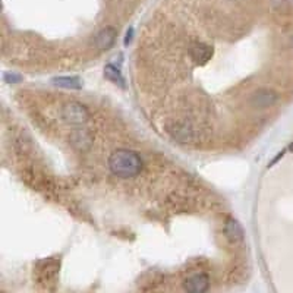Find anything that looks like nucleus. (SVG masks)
<instances>
[{
  "mask_svg": "<svg viewBox=\"0 0 293 293\" xmlns=\"http://www.w3.org/2000/svg\"><path fill=\"white\" fill-rule=\"evenodd\" d=\"M144 163L141 157L131 150H116L109 157V169L118 178H135L142 172Z\"/></svg>",
  "mask_w": 293,
  "mask_h": 293,
  "instance_id": "f257e3e1",
  "label": "nucleus"
},
{
  "mask_svg": "<svg viewBox=\"0 0 293 293\" xmlns=\"http://www.w3.org/2000/svg\"><path fill=\"white\" fill-rule=\"evenodd\" d=\"M61 114L62 119L71 125H81L84 122L88 121V118H90L88 109L78 101H69L66 104H63Z\"/></svg>",
  "mask_w": 293,
  "mask_h": 293,
  "instance_id": "f03ea898",
  "label": "nucleus"
},
{
  "mask_svg": "<svg viewBox=\"0 0 293 293\" xmlns=\"http://www.w3.org/2000/svg\"><path fill=\"white\" fill-rule=\"evenodd\" d=\"M279 100V95L273 91V90H268V88H260L253 92L249 99L251 106L255 109H267V107H271Z\"/></svg>",
  "mask_w": 293,
  "mask_h": 293,
  "instance_id": "7ed1b4c3",
  "label": "nucleus"
},
{
  "mask_svg": "<svg viewBox=\"0 0 293 293\" xmlns=\"http://www.w3.org/2000/svg\"><path fill=\"white\" fill-rule=\"evenodd\" d=\"M212 53L214 51H212L211 46L201 43V41H193L189 46V56L200 66H204V65H207L208 62L211 61Z\"/></svg>",
  "mask_w": 293,
  "mask_h": 293,
  "instance_id": "20e7f679",
  "label": "nucleus"
},
{
  "mask_svg": "<svg viewBox=\"0 0 293 293\" xmlns=\"http://www.w3.org/2000/svg\"><path fill=\"white\" fill-rule=\"evenodd\" d=\"M169 132L176 141L179 142H192L195 138V129L191 123L186 122H176L169 128Z\"/></svg>",
  "mask_w": 293,
  "mask_h": 293,
  "instance_id": "39448f33",
  "label": "nucleus"
},
{
  "mask_svg": "<svg viewBox=\"0 0 293 293\" xmlns=\"http://www.w3.org/2000/svg\"><path fill=\"white\" fill-rule=\"evenodd\" d=\"M210 286V279L204 273L193 274L185 280V289L191 293H204Z\"/></svg>",
  "mask_w": 293,
  "mask_h": 293,
  "instance_id": "423d86ee",
  "label": "nucleus"
},
{
  "mask_svg": "<svg viewBox=\"0 0 293 293\" xmlns=\"http://www.w3.org/2000/svg\"><path fill=\"white\" fill-rule=\"evenodd\" d=\"M224 235L232 243H241L245 239L242 226L235 219H227L224 223Z\"/></svg>",
  "mask_w": 293,
  "mask_h": 293,
  "instance_id": "0eeeda50",
  "label": "nucleus"
},
{
  "mask_svg": "<svg viewBox=\"0 0 293 293\" xmlns=\"http://www.w3.org/2000/svg\"><path fill=\"white\" fill-rule=\"evenodd\" d=\"M72 145L81 151H85L91 147L92 135L87 129H75L71 133Z\"/></svg>",
  "mask_w": 293,
  "mask_h": 293,
  "instance_id": "6e6552de",
  "label": "nucleus"
},
{
  "mask_svg": "<svg viewBox=\"0 0 293 293\" xmlns=\"http://www.w3.org/2000/svg\"><path fill=\"white\" fill-rule=\"evenodd\" d=\"M116 35H118V32H116V30H114L113 27L103 28V30L97 34V37H95L97 47H99L100 50H109V49H111V46H113L114 41H116Z\"/></svg>",
  "mask_w": 293,
  "mask_h": 293,
  "instance_id": "1a4fd4ad",
  "label": "nucleus"
},
{
  "mask_svg": "<svg viewBox=\"0 0 293 293\" xmlns=\"http://www.w3.org/2000/svg\"><path fill=\"white\" fill-rule=\"evenodd\" d=\"M51 82L57 87L68 88V90H81L82 88V80L78 76H59V78H54Z\"/></svg>",
  "mask_w": 293,
  "mask_h": 293,
  "instance_id": "9d476101",
  "label": "nucleus"
},
{
  "mask_svg": "<svg viewBox=\"0 0 293 293\" xmlns=\"http://www.w3.org/2000/svg\"><path fill=\"white\" fill-rule=\"evenodd\" d=\"M104 76H106L109 81L113 82V84L121 85V87H125V80H123V76H122L121 71H119L116 66L107 65V66L104 68Z\"/></svg>",
  "mask_w": 293,
  "mask_h": 293,
  "instance_id": "9b49d317",
  "label": "nucleus"
},
{
  "mask_svg": "<svg viewBox=\"0 0 293 293\" xmlns=\"http://www.w3.org/2000/svg\"><path fill=\"white\" fill-rule=\"evenodd\" d=\"M271 6H273L274 9L283 12V10L289 8V2L287 0H271Z\"/></svg>",
  "mask_w": 293,
  "mask_h": 293,
  "instance_id": "f8f14e48",
  "label": "nucleus"
},
{
  "mask_svg": "<svg viewBox=\"0 0 293 293\" xmlns=\"http://www.w3.org/2000/svg\"><path fill=\"white\" fill-rule=\"evenodd\" d=\"M5 80H6L8 82H10V84H13V82H19L21 76H18V75H10V73H6V75H5Z\"/></svg>",
  "mask_w": 293,
  "mask_h": 293,
  "instance_id": "ddd939ff",
  "label": "nucleus"
},
{
  "mask_svg": "<svg viewBox=\"0 0 293 293\" xmlns=\"http://www.w3.org/2000/svg\"><path fill=\"white\" fill-rule=\"evenodd\" d=\"M132 35H133V28H129V30L126 31V38H125V46H128V44H129V41L132 40Z\"/></svg>",
  "mask_w": 293,
  "mask_h": 293,
  "instance_id": "4468645a",
  "label": "nucleus"
},
{
  "mask_svg": "<svg viewBox=\"0 0 293 293\" xmlns=\"http://www.w3.org/2000/svg\"><path fill=\"white\" fill-rule=\"evenodd\" d=\"M284 154H286V150H283V151L279 152V154H277V157H276V159H273V162H271V163H270V164H268V167H271V166H274L276 163L279 162V160H280V159L283 157Z\"/></svg>",
  "mask_w": 293,
  "mask_h": 293,
  "instance_id": "2eb2a0df",
  "label": "nucleus"
},
{
  "mask_svg": "<svg viewBox=\"0 0 293 293\" xmlns=\"http://www.w3.org/2000/svg\"><path fill=\"white\" fill-rule=\"evenodd\" d=\"M289 151H292L293 152V142L289 145Z\"/></svg>",
  "mask_w": 293,
  "mask_h": 293,
  "instance_id": "dca6fc26",
  "label": "nucleus"
},
{
  "mask_svg": "<svg viewBox=\"0 0 293 293\" xmlns=\"http://www.w3.org/2000/svg\"><path fill=\"white\" fill-rule=\"evenodd\" d=\"M292 46H293V37H292Z\"/></svg>",
  "mask_w": 293,
  "mask_h": 293,
  "instance_id": "f3484780",
  "label": "nucleus"
}]
</instances>
